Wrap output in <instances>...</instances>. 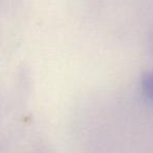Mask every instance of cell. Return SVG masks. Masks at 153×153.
Instances as JSON below:
<instances>
[{
	"mask_svg": "<svg viewBox=\"0 0 153 153\" xmlns=\"http://www.w3.org/2000/svg\"><path fill=\"white\" fill-rule=\"evenodd\" d=\"M142 91L149 102H153V69L147 71L143 76Z\"/></svg>",
	"mask_w": 153,
	"mask_h": 153,
	"instance_id": "cell-1",
	"label": "cell"
}]
</instances>
